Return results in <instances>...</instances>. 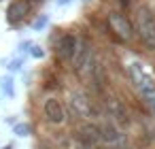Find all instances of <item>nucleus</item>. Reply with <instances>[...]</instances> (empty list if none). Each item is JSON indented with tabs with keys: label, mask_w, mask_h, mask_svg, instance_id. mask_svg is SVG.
<instances>
[{
	"label": "nucleus",
	"mask_w": 155,
	"mask_h": 149,
	"mask_svg": "<svg viewBox=\"0 0 155 149\" xmlns=\"http://www.w3.org/2000/svg\"><path fill=\"white\" fill-rule=\"evenodd\" d=\"M43 113H45L47 121H49V124H55V126L64 124V119H66L64 104H62V102H60L55 96H49V98L43 102Z\"/></svg>",
	"instance_id": "39448f33"
},
{
	"label": "nucleus",
	"mask_w": 155,
	"mask_h": 149,
	"mask_svg": "<svg viewBox=\"0 0 155 149\" xmlns=\"http://www.w3.org/2000/svg\"><path fill=\"white\" fill-rule=\"evenodd\" d=\"M70 62H72V70H77V73H83L85 66H89V62H91V45H89V41L79 39Z\"/></svg>",
	"instance_id": "20e7f679"
},
{
	"label": "nucleus",
	"mask_w": 155,
	"mask_h": 149,
	"mask_svg": "<svg viewBox=\"0 0 155 149\" xmlns=\"http://www.w3.org/2000/svg\"><path fill=\"white\" fill-rule=\"evenodd\" d=\"M26 15H28V5L24 2V0H15V2L9 7V11H7V17H9L11 24H19V22H24Z\"/></svg>",
	"instance_id": "9b49d317"
},
{
	"label": "nucleus",
	"mask_w": 155,
	"mask_h": 149,
	"mask_svg": "<svg viewBox=\"0 0 155 149\" xmlns=\"http://www.w3.org/2000/svg\"><path fill=\"white\" fill-rule=\"evenodd\" d=\"M15 132H17V136H28L30 128H28L26 124H17V126H15Z\"/></svg>",
	"instance_id": "4468645a"
},
{
	"label": "nucleus",
	"mask_w": 155,
	"mask_h": 149,
	"mask_svg": "<svg viewBox=\"0 0 155 149\" xmlns=\"http://www.w3.org/2000/svg\"><path fill=\"white\" fill-rule=\"evenodd\" d=\"M32 56H34V58H43V56H45L43 47H38V45H32Z\"/></svg>",
	"instance_id": "2eb2a0df"
},
{
	"label": "nucleus",
	"mask_w": 155,
	"mask_h": 149,
	"mask_svg": "<svg viewBox=\"0 0 155 149\" xmlns=\"http://www.w3.org/2000/svg\"><path fill=\"white\" fill-rule=\"evenodd\" d=\"M9 68H11V70H19V68H21V62H19V60H15V62H11V66H9Z\"/></svg>",
	"instance_id": "dca6fc26"
},
{
	"label": "nucleus",
	"mask_w": 155,
	"mask_h": 149,
	"mask_svg": "<svg viewBox=\"0 0 155 149\" xmlns=\"http://www.w3.org/2000/svg\"><path fill=\"white\" fill-rule=\"evenodd\" d=\"M79 141L87 149H96L102 143V138H100V126H96V124H83L79 128Z\"/></svg>",
	"instance_id": "0eeeda50"
},
{
	"label": "nucleus",
	"mask_w": 155,
	"mask_h": 149,
	"mask_svg": "<svg viewBox=\"0 0 155 149\" xmlns=\"http://www.w3.org/2000/svg\"><path fill=\"white\" fill-rule=\"evenodd\" d=\"M70 2H72V0H55L58 7H66V5H70Z\"/></svg>",
	"instance_id": "f3484780"
},
{
	"label": "nucleus",
	"mask_w": 155,
	"mask_h": 149,
	"mask_svg": "<svg viewBox=\"0 0 155 149\" xmlns=\"http://www.w3.org/2000/svg\"><path fill=\"white\" fill-rule=\"evenodd\" d=\"M106 111H108V117H113L117 124H130V115H127V109L123 107L121 100L117 98H106Z\"/></svg>",
	"instance_id": "1a4fd4ad"
},
{
	"label": "nucleus",
	"mask_w": 155,
	"mask_h": 149,
	"mask_svg": "<svg viewBox=\"0 0 155 149\" xmlns=\"http://www.w3.org/2000/svg\"><path fill=\"white\" fill-rule=\"evenodd\" d=\"M115 149H130V147H123V143H121V145H115Z\"/></svg>",
	"instance_id": "a211bd4d"
},
{
	"label": "nucleus",
	"mask_w": 155,
	"mask_h": 149,
	"mask_svg": "<svg viewBox=\"0 0 155 149\" xmlns=\"http://www.w3.org/2000/svg\"><path fill=\"white\" fill-rule=\"evenodd\" d=\"M100 138H102V143H108L110 147L123 143V134L119 132V128L113 121H106V124L100 126Z\"/></svg>",
	"instance_id": "9d476101"
},
{
	"label": "nucleus",
	"mask_w": 155,
	"mask_h": 149,
	"mask_svg": "<svg viewBox=\"0 0 155 149\" xmlns=\"http://www.w3.org/2000/svg\"><path fill=\"white\" fill-rule=\"evenodd\" d=\"M0 83H2V92H5L7 96H13V94H15V90H13V79H11V77H5Z\"/></svg>",
	"instance_id": "f8f14e48"
},
{
	"label": "nucleus",
	"mask_w": 155,
	"mask_h": 149,
	"mask_svg": "<svg viewBox=\"0 0 155 149\" xmlns=\"http://www.w3.org/2000/svg\"><path fill=\"white\" fill-rule=\"evenodd\" d=\"M70 107H72L74 115H79V117H91V115L96 113L91 100H89L83 92H72V94H70Z\"/></svg>",
	"instance_id": "423d86ee"
},
{
	"label": "nucleus",
	"mask_w": 155,
	"mask_h": 149,
	"mask_svg": "<svg viewBox=\"0 0 155 149\" xmlns=\"http://www.w3.org/2000/svg\"><path fill=\"white\" fill-rule=\"evenodd\" d=\"M132 73H134L136 85H138V90H140V94H142L144 102H147V104H149V109L155 113V81H153V79L142 70V66H140V64H134Z\"/></svg>",
	"instance_id": "f03ea898"
},
{
	"label": "nucleus",
	"mask_w": 155,
	"mask_h": 149,
	"mask_svg": "<svg viewBox=\"0 0 155 149\" xmlns=\"http://www.w3.org/2000/svg\"><path fill=\"white\" fill-rule=\"evenodd\" d=\"M47 24H49V17H47V15H43L41 19H36V22H34V30H43Z\"/></svg>",
	"instance_id": "ddd939ff"
},
{
	"label": "nucleus",
	"mask_w": 155,
	"mask_h": 149,
	"mask_svg": "<svg viewBox=\"0 0 155 149\" xmlns=\"http://www.w3.org/2000/svg\"><path fill=\"white\" fill-rule=\"evenodd\" d=\"M77 43H79V39L74 36V34H62L60 39H58V43H55V53L62 58V60H70L72 58V53H74V49H77Z\"/></svg>",
	"instance_id": "6e6552de"
},
{
	"label": "nucleus",
	"mask_w": 155,
	"mask_h": 149,
	"mask_svg": "<svg viewBox=\"0 0 155 149\" xmlns=\"http://www.w3.org/2000/svg\"><path fill=\"white\" fill-rule=\"evenodd\" d=\"M134 32L142 41V45L151 51H155V15L147 9L140 7L136 11V22H134Z\"/></svg>",
	"instance_id": "f257e3e1"
},
{
	"label": "nucleus",
	"mask_w": 155,
	"mask_h": 149,
	"mask_svg": "<svg viewBox=\"0 0 155 149\" xmlns=\"http://www.w3.org/2000/svg\"><path fill=\"white\" fill-rule=\"evenodd\" d=\"M108 24H110L113 32H115L121 41H125V43L134 41V36H136V32H134V24H132L125 15L113 11V13H108Z\"/></svg>",
	"instance_id": "7ed1b4c3"
}]
</instances>
